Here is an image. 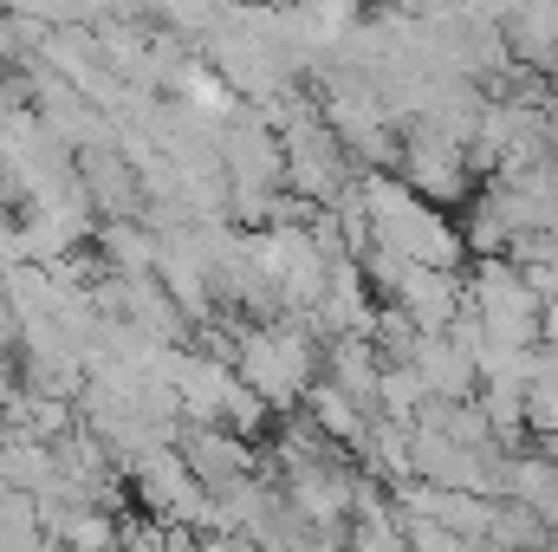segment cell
I'll use <instances>...</instances> for the list:
<instances>
[{"label": "cell", "mask_w": 558, "mask_h": 552, "mask_svg": "<svg viewBox=\"0 0 558 552\" xmlns=\"http://www.w3.org/2000/svg\"><path fill=\"white\" fill-rule=\"evenodd\" d=\"M487 195L513 221V235H558V163H513L487 176Z\"/></svg>", "instance_id": "6"}, {"label": "cell", "mask_w": 558, "mask_h": 552, "mask_svg": "<svg viewBox=\"0 0 558 552\" xmlns=\"http://www.w3.org/2000/svg\"><path fill=\"white\" fill-rule=\"evenodd\" d=\"M175 448H182V461L202 475V488H208V494H228L234 481L260 475V448H254L247 435H234L228 422H182Z\"/></svg>", "instance_id": "5"}, {"label": "cell", "mask_w": 558, "mask_h": 552, "mask_svg": "<svg viewBox=\"0 0 558 552\" xmlns=\"http://www.w3.org/2000/svg\"><path fill=\"white\" fill-rule=\"evenodd\" d=\"M500 501L533 507V514L558 533V455H546V448H520V455L507 461V494H500Z\"/></svg>", "instance_id": "14"}, {"label": "cell", "mask_w": 558, "mask_h": 552, "mask_svg": "<svg viewBox=\"0 0 558 552\" xmlns=\"http://www.w3.org/2000/svg\"><path fill=\"white\" fill-rule=\"evenodd\" d=\"M403 527H410V552H481L474 540H461V533H448L435 520H403Z\"/></svg>", "instance_id": "20"}, {"label": "cell", "mask_w": 558, "mask_h": 552, "mask_svg": "<svg viewBox=\"0 0 558 552\" xmlns=\"http://www.w3.org/2000/svg\"><path fill=\"white\" fill-rule=\"evenodd\" d=\"M410 364H416V377L428 384L435 404H474L481 397V364L454 332H422Z\"/></svg>", "instance_id": "8"}, {"label": "cell", "mask_w": 558, "mask_h": 552, "mask_svg": "<svg viewBox=\"0 0 558 552\" xmlns=\"http://www.w3.org/2000/svg\"><path fill=\"white\" fill-rule=\"evenodd\" d=\"M234 371L254 397H267L279 416H292L312 384L325 377V338L299 319H274V325H254L241 319V351H234Z\"/></svg>", "instance_id": "1"}, {"label": "cell", "mask_w": 558, "mask_h": 552, "mask_svg": "<svg viewBox=\"0 0 558 552\" xmlns=\"http://www.w3.org/2000/svg\"><path fill=\"white\" fill-rule=\"evenodd\" d=\"M344 552H410V527H403L397 501H384V481L364 488V501L344 527Z\"/></svg>", "instance_id": "12"}, {"label": "cell", "mask_w": 558, "mask_h": 552, "mask_svg": "<svg viewBox=\"0 0 558 552\" xmlns=\"http://www.w3.org/2000/svg\"><path fill=\"white\" fill-rule=\"evenodd\" d=\"M131 494L143 501L149 520H169V527H189V533L221 527V494L202 488V475L182 461V448H156L143 468H131Z\"/></svg>", "instance_id": "4"}, {"label": "cell", "mask_w": 558, "mask_h": 552, "mask_svg": "<svg viewBox=\"0 0 558 552\" xmlns=\"http://www.w3.org/2000/svg\"><path fill=\"white\" fill-rule=\"evenodd\" d=\"M202 552H260L247 533H202Z\"/></svg>", "instance_id": "21"}, {"label": "cell", "mask_w": 558, "mask_h": 552, "mask_svg": "<svg viewBox=\"0 0 558 552\" xmlns=\"http://www.w3.org/2000/svg\"><path fill=\"white\" fill-rule=\"evenodd\" d=\"M546 552H558V533H553V540H546Z\"/></svg>", "instance_id": "22"}, {"label": "cell", "mask_w": 558, "mask_h": 552, "mask_svg": "<svg viewBox=\"0 0 558 552\" xmlns=\"http://www.w3.org/2000/svg\"><path fill=\"white\" fill-rule=\"evenodd\" d=\"M390 7H416V0H390Z\"/></svg>", "instance_id": "23"}, {"label": "cell", "mask_w": 558, "mask_h": 552, "mask_svg": "<svg viewBox=\"0 0 558 552\" xmlns=\"http://www.w3.org/2000/svg\"><path fill=\"white\" fill-rule=\"evenodd\" d=\"M78 176H85V189H92L98 221H143L149 195H143V176H137V163L124 156V143H92V149H78Z\"/></svg>", "instance_id": "7"}, {"label": "cell", "mask_w": 558, "mask_h": 552, "mask_svg": "<svg viewBox=\"0 0 558 552\" xmlns=\"http://www.w3.org/2000/svg\"><path fill=\"white\" fill-rule=\"evenodd\" d=\"M0 292H7V274H0Z\"/></svg>", "instance_id": "24"}, {"label": "cell", "mask_w": 558, "mask_h": 552, "mask_svg": "<svg viewBox=\"0 0 558 552\" xmlns=\"http://www.w3.org/2000/svg\"><path fill=\"white\" fill-rule=\"evenodd\" d=\"M92 248L105 254L111 274H124V279L156 274V228H149V221H105Z\"/></svg>", "instance_id": "15"}, {"label": "cell", "mask_w": 558, "mask_h": 552, "mask_svg": "<svg viewBox=\"0 0 558 552\" xmlns=\"http://www.w3.org/2000/svg\"><path fill=\"white\" fill-rule=\"evenodd\" d=\"M241 391V371L208 358V351H182V371H175V410L182 422H228V404Z\"/></svg>", "instance_id": "10"}, {"label": "cell", "mask_w": 558, "mask_h": 552, "mask_svg": "<svg viewBox=\"0 0 558 552\" xmlns=\"http://www.w3.org/2000/svg\"><path fill=\"white\" fill-rule=\"evenodd\" d=\"M428 404H435V397H428V384L416 377V364H390V371H384V404H377V416L416 429V416L428 410Z\"/></svg>", "instance_id": "19"}, {"label": "cell", "mask_w": 558, "mask_h": 552, "mask_svg": "<svg viewBox=\"0 0 558 552\" xmlns=\"http://www.w3.org/2000/svg\"><path fill=\"white\" fill-rule=\"evenodd\" d=\"M0 552H59L52 533H46L39 501L20 494V488H7V481H0Z\"/></svg>", "instance_id": "17"}, {"label": "cell", "mask_w": 558, "mask_h": 552, "mask_svg": "<svg viewBox=\"0 0 558 552\" xmlns=\"http://www.w3.org/2000/svg\"><path fill=\"white\" fill-rule=\"evenodd\" d=\"M384 371H390V358L377 351V338H371V332L325 338V384H338L357 410L377 416V404H384Z\"/></svg>", "instance_id": "9"}, {"label": "cell", "mask_w": 558, "mask_h": 552, "mask_svg": "<svg viewBox=\"0 0 558 552\" xmlns=\"http://www.w3.org/2000/svg\"><path fill=\"white\" fill-rule=\"evenodd\" d=\"M397 176L416 189L422 202H435V208H468L481 189V176H474V163H468V143L448 137V131H435L428 118L416 124H403V149H397Z\"/></svg>", "instance_id": "3"}, {"label": "cell", "mask_w": 558, "mask_h": 552, "mask_svg": "<svg viewBox=\"0 0 558 552\" xmlns=\"http://www.w3.org/2000/svg\"><path fill=\"white\" fill-rule=\"evenodd\" d=\"M0 481L46 501L65 475H59V448L52 442H33V435H0Z\"/></svg>", "instance_id": "13"}, {"label": "cell", "mask_w": 558, "mask_h": 552, "mask_svg": "<svg viewBox=\"0 0 558 552\" xmlns=\"http://www.w3.org/2000/svg\"><path fill=\"white\" fill-rule=\"evenodd\" d=\"M0 208H7V202H0Z\"/></svg>", "instance_id": "25"}, {"label": "cell", "mask_w": 558, "mask_h": 552, "mask_svg": "<svg viewBox=\"0 0 558 552\" xmlns=\"http://www.w3.org/2000/svg\"><path fill=\"white\" fill-rule=\"evenodd\" d=\"M299 410L312 416V422H318V435H325V442H338V448H357V442H364V429H371V410H357V404H351L338 384H325V377L312 384V397H305Z\"/></svg>", "instance_id": "16"}, {"label": "cell", "mask_w": 558, "mask_h": 552, "mask_svg": "<svg viewBox=\"0 0 558 552\" xmlns=\"http://www.w3.org/2000/svg\"><path fill=\"white\" fill-rule=\"evenodd\" d=\"M279 149H286V189L305 195V202H318V208L344 202V195L357 189V176H364V169L351 163L344 137L325 124V111H312V118H299L292 131H279Z\"/></svg>", "instance_id": "2"}, {"label": "cell", "mask_w": 558, "mask_h": 552, "mask_svg": "<svg viewBox=\"0 0 558 552\" xmlns=\"http://www.w3.org/2000/svg\"><path fill=\"white\" fill-rule=\"evenodd\" d=\"M546 540H553V527L533 507H520V501L494 507V540H487L494 552H546Z\"/></svg>", "instance_id": "18"}, {"label": "cell", "mask_w": 558, "mask_h": 552, "mask_svg": "<svg viewBox=\"0 0 558 552\" xmlns=\"http://www.w3.org/2000/svg\"><path fill=\"white\" fill-rule=\"evenodd\" d=\"M390 305H403L416 319V332H448L461 312H468V274H448V267H410L403 286L390 292Z\"/></svg>", "instance_id": "11"}]
</instances>
